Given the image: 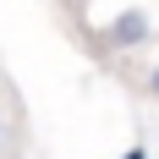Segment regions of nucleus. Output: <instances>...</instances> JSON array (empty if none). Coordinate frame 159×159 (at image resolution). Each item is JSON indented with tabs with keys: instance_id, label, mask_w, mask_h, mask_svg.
<instances>
[{
	"instance_id": "f257e3e1",
	"label": "nucleus",
	"mask_w": 159,
	"mask_h": 159,
	"mask_svg": "<svg viewBox=\"0 0 159 159\" xmlns=\"http://www.w3.org/2000/svg\"><path fill=\"white\" fill-rule=\"evenodd\" d=\"M104 39H110L115 49H132V44H143V39H148V16H143V11H121V16L110 22V33H104Z\"/></svg>"
},
{
	"instance_id": "f03ea898",
	"label": "nucleus",
	"mask_w": 159,
	"mask_h": 159,
	"mask_svg": "<svg viewBox=\"0 0 159 159\" xmlns=\"http://www.w3.org/2000/svg\"><path fill=\"white\" fill-rule=\"evenodd\" d=\"M148 93H154V99H159V66H154V77H148Z\"/></svg>"
},
{
	"instance_id": "7ed1b4c3",
	"label": "nucleus",
	"mask_w": 159,
	"mask_h": 159,
	"mask_svg": "<svg viewBox=\"0 0 159 159\" xmlns=\"http://www.w3.org/2000/svg\"><path fill=\"white\" fill-rule=\"evenodd\" d=\"M121 159H148V154H143V148H126V154H121Z\"/></svg>"
}]
</instances>
